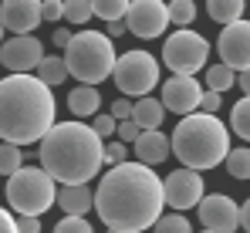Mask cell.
<instances>
[{
  "label": "cell",
  "mask_w": 250,
  "mask_h": 233,
  "mask_svg": "<svg viewBox=\"0 0 250 233\" xmlns=\"http://www.w3.org/2000/svg\"><path fill=\"white\" fill-rule=\"evenodd\" d=\"M95 210L98 220L115 233H139L146 227H156V220L166 210L163 176H156L152 166L139 159H125L102 176L95 190Z\"/></svg>",
  "instance_id": "6da1fadb"
},
{
  "label": "cell",
  "mask_w": 250,
  "mask_h": 233,
  "mask_svg": "<svg viewBox=\"0 0 250 233\" xmlns=\"http://www.w3.org/2000/svg\"><path fill=\"white\" fill-rule=\"evenodd\" d=\"M58 102L51 85L31 71L0 78V139L17 146H34L54 125Z\"/></svg>",
  "instance_id": "7a4b0ae2"
},
{
  "label": "cell",
  "mask_w": 250,
  "mask_h": 233,
  "mask_svg": "<svg viewBox=\"0 0 250 233\" xmlns=\"http://www.w3.org/2000/svg\"><path fill=\"white\" fill-rule=\"evenodd\" d=\"M41 166L58 183H88L105 166V139L95 125L54 122L41 139Z\"/></svg>",
  "instance_id": "3957f363"
},
{
  "label": "cell",
  "mask_w": 250,
  "mask_h": 233,
  "mask_svg": "<svg viewBox=\"0 0 250 233\" xmlns=\"http://www.w3.org/2000/svg\"><path fill=\"white\" fill-rule=\"evenodd\" d=\"M172 155L189 166V169H216L220 162H227L230 152V128L216 118V112H189L183 115V122L172 128Z\"/></svg>",
  "instance_id": "277c9868"
},
{
  "label": "cell",
  "mask_w": 250,
  "mask_h": 233,
  "mask_svg": "<svg viewBox=\"0 0 250 233\" xmlns=\"http://www.w3.org/2000/svg\"><path fill=\"white\" fill-rule=\"evenodd\" d=\"M64 64L82 85H102L115 71V44L105 31H82L68 41Z\"/></svg>",
  "instance_id": "5b68a950"
},
{
  "label": "cell",
  "mask_w": 250,
  "mask_h": 233,
  "mask_svg": "<svg viewBox=\"0 0 250 233\" xmlns=\"http://www.w3.org/2000/svg\"><path fill=\"white\" fill-rule=\"evenodd\" d=\"M58 203V179L44 166H21L14 176H7V206L14 213L44 216Z\"/></svg>",
  "instance_id": "8992f818"
},
{
  "label": "cell",
  "mask_w": 250,
  "mask_h": 233,
  "mask_svg": "<svg viewBox=\"0 0 250 233\" xmlns=\"http://www.w3.org/2000/svg\"><path fill=\"white\" fill-rule=\"evenodd\" d=\"M112 78H115V88L122 95L142 98L159 85V61L149 51H125L122 58H115Z\"/></svg>",
  "instance_id": "52a82bcc"
},
{
  "label": "cell",
  "mask_w": 250,
  "mask_h": 233,
  "mask_svg": "<svg viewBox=\"0 0 250 233\" xmlns=\"http://www.w3.org/2000/svg\"><path fill=\"white\" fill-rule=\"evenodd\" d=\"M207 58H209V41L200 31H189V27H179L163 44V61L169 64V71H176V75H196V71H203Z\"/></svg>",
  "instance_id": "ba28073f"
},
{
  "label": "cell",
  "mask_w": 250,
  "mask_h": 233,
  "mask_svg": "<svg viewBox=\"0 0 250 233\" xmlns=\"http://www.w3.org/2000/svg\"><path fill=\"white\" fill-rule=\"evenodd\" d=\"M125 24L135 38L152 41L163 38L166 27L172 24L169 21V3L166 0H132L128 3V14H125Z\"/></svg>",
  "instance_id": "9c48e42d"
},
{
  "label": "cell",
  "mask_w": 250,
  "mask_h": 233,
  "mask_svg": "<svg viewBox=\"0 0 250 233\" xmlns=\"http://www.w3.org/2000/svg\"><path fill=\"white\" fill-rule=\"evenodd\" d=\"M163 190H166V206L186 213V210L200 206V199L207 196V179L200 176V169L183 166V169L169 172L166 179H163Z\"/></svg>",
  "instance_id": "30bf717a"
},
{
  "label": "cell",
  "mask_w": 250,
  "mask_h": 233,
  "mask_svg": "<svg viewBox=\"0 0 250 233\" xmlns=\"http://www.w3.org/2000/svg\"><path fill=\"white\" fill-rule=\"evenodd\" d=\"M216 51H220V61L230 64L233 71H244L250 68V21H233V24H223L220 41H216Z\"/></svg>",
  "instance_id": "8fae6325"
},
{
  "label": "cell",
  "mask_w": 250,
  "mask_h": 233,
  "mask_svg": "<svg viewBox=\"0 0 250 233\" xmlns=\"http://www.w3.org/2000/svg\"><path fill=\"white\" fill-rule=\"evenodd\" d=\"M44 61V44L34 34H14L0 44V64L7 71H34Z\"/></svg>",
  "instance_id": "7c38bea8"
},
{
  "label": "cell",
  "mask_w": 250,
  "mask_h": 233,
  "mask_svg": "<svg viewBox=\"0 0 250 233\" xmlns=\"http://www.w3.org/2000/svg\"><path fill=\"white\" fill-rule=\"evenodd\" d=\"M200 223L207 230H216V233H230L240 227V206L237 199L227 193H209L200 199Z\"/></svg>",
  "instance_id": "4fadbf2b"
},
{
  "label": "cell",
  "mask_w": 250,
  "mask_h": 233,
  "mask_svg": "<svg viewBox=\"0 0 250 233\" xmlns=\"http://www.w3.org/2000/svg\"><path fill=\"white\" fill-rule=\"evenodd\" d=\"M200 102H203V85L193 75H172L163 85V105L172 115H189L200 108Z\"/></svg>",
  "instance_id": "5bb4252c"
},
{
  "label": "cell",
  "mask_w": 250,
  "mask_h": 233,
  "mask_svg": "<svg viewBox=\"0 0 250 233\" xmlns=\"http://www.w3.org/2000/svg\"><path fill=\"white\" fill-rule=\"evenodd\" d=\"M41 3L44 0H3V3H0L3 27H7L10 34H34L38 24L44 21Z\"/></svg>",
  "instance_id": "9a60e30c"
},
{
  "label": "cell",
  "mask_w": 250,
  "mask_h": 233,
  "mask_svg": "<svg viewBox=\"0 0 250 233\" xmlns=\"http://www.w3.org/2000/svg\"><path fill=\"white\" fill-rule=\"evenodd\" d=\"M169 152H172V142H169L159 128H142L139 139L132 142V155H135L139 162H146V166H159V162H166Z\"/></svg>",
  "instance_id": "2e32d148"
},
{
  "label": "cell",
  "mask_w": 250,
  "mask_h": 233,
  "mask_svg": "<svg viewBox=\"0 0 250 233\" xmlns=\"http://www.w3.org/2000/svg\"><path fill=\"white\" fill-rule=\"evenodd\" d=\"M58 203L64 213H88L95 206V193L88 190V183H61V193H58Z\"/></svg>",
  "instance_id": "e0dca14e"
},
{
  "label": "cell",
  "mask_w": 250,
  "mask_h": 233,
  "mask_svg": "<svg viewBox=\"0 0 250 233\" xmlns=\"http://www.w3.org/2000/svg\"><path fill=\"white\" fill-rule=\"evenodd\" d=\"M68 108H71V115H78V118H95L98 108H102L98 85H78V88L68 95Z\"/></svg>",
  "instance_id": "ac0fdd59"
},
{
  "label": "cell",
  "mask_w": 250,
  "mask_h": 233,
  "mask_svg": "<svg viewBox=\"0 0 250 233\" xmlns=\"http://www.w3.org/2000/svg\"><path fill=\"white\" fill-rule=\"evenodd\" d=\"M132 118L139 122V128H159L163 118H166V105H163V98H149V95H142V98L135 102V108H132Z\"/></svg>",
  "instance_id": "d6986e66"
},
{
  "label": "cell",
  "mask_w": 250,
  "mask_h": 233,
  "mask_svg": "<svg viewBox=\"0 0 250 233\" xmlns=\"http://www.w3.org/2000/svg\"><path fill=\"white\" fill-rule=\"evenodd\" d=\"M244 7H247V0H207V14H209V21H216V24L240 21Z\"/></svg>",
  "instance_id": "ffe728a7"
},
{
  "label": "cell",
  "mask_w": 250,
  "mask_h": 233,
  "mask_svg": "<svg viewBox=\"0 0 250 233\" xmlns=\"http://www.w3.org/2000/svg\"><path fill=\"white\" fill-rule=\"evenodd\" d=\"M38 78L47 81L51 88H58V85L68 78V64H64V58H61V54H44V61L38 64Z\"/></svg>",
  "instance_id": "44dd1931"
},
{
  "label": "cell",
  "mask_w": 250,
  "mask_h": 233,
  "mask_svg": "<svg viewBox=\"0 0 250 233\" xmlns=\"http://www.w3.org/2000/svg\"><path fill=\"white\" fill-rule=\"evenodd\" d=\"M237 85V75H233V68L230 64H213V68H207V88H213V91H230Z\"/></svg>",
  "instance_id": "7402d4cb"
},
{
  "label": "cell",
  "mask_w": 250,
  "mask_h": 233,
  "mask_svg": "<svg viewBox=\"0 0 250 233\" xmlns=\"http://www.w3.org/2000/svg\"><path fill=\"white\" fill-rule=\"evenodd\" d=\"M24 166V152L17 142H0V176H14Z\"/></svg>",
  "instance_id": "603a6c76"
},
{
  "label": "cell",
  "mask_w": 250,
  "mask_h": 233,
  "mask_svg": "<svg viewBox=\"0 0 250 233\" xmlns=\"http://www.w3.org/2000/svg\"><path fill=\"white\" fill-rule=\"evenodd\" d=\"M227 172L233 179H250V146L227 152Z\"/></svg>",
  "instance_id": "cb8c5ba5"
},
{
  "label": "cell",
  "mask_w": 250,
  "mask_h": 233,
  "mask_svg": "<svg viewBox=\"0 0 250 233\" xmlns=\"http://www.w3.org/2000/svg\"><path fill=\"white\" fill-rule=\"evenodd\" d=\"M128 3L132 0H91V10H95V17H102L108 24V21H119L128 14Z\"/></svg>",
  "instance_id": "d4e9b609"
},
{
  "label": "cell",
  "mask_w": 250,
  "mask_h": 233,
  "mask_svg": "<svg viewBox=\"0 0 250 233\" xmlns=\"http://www.w3.org/2000/svg\"><path fill=\"white\" fill-rule=\"evenodd\" d=\"M230 125H233V132L250 142V95L247 98H240L237 105H233V112H230Z\"/></svg>",
  "instance_id": "484cf974"
},
{
  "label": "cell",
  "mask_w": 250,
  "mask_h": 233,
  "mask_svg": "<svg viewBox=\"0 0 250 233\" xmlns=\"http://www.w3.org/2000/svg\"><path fill=\"white\" fill-rule=\"evenodd\" d=\"M196 17V0H169V21L179 27H189Z\"/></svg>",
  "instance_id": "4316f807"
},
{
  "label": "cell",
  "mask_w": 250,
  "mask_h": 233,
  "mask_svg": "<svg viewBox=\"0 0 250 233\" xmlns=\"http://www.w3.org/2000/svg\"><path fill=\"white\" fill-rule=\"evenodd\" d=\"M91 14H95L91 10V0H64V21L68 24H78L82 27V24L91 21Z\"/></svg>",
  "instance_id": "83f0119b"
},
{
  "label": "cell",
  "mask_w": 250,
  "mask_h": 233,
  "mask_svg": "<svg viewBox=\"0 0 250 233\" xmlns=\"http://www.w3.org/2000/svg\"><path fill=\"white\" fill-rule=\"evenodd\" d=\"M156 230L159 233H186L189 230V220L183 216V210H176V213H166V216L156 220Z\"/></svg>",
  "instance_id": "f1b7e54d"
},
{
  "label": "cell",
  "mask_w": 250,
  "mask_h": 233,
  "mask_svg": "<svg viewBox=\"0 0 250 233\" xmlns=\"http://www.w3.org/2000/svg\"><path fill=\"white\" fill-rule=\"evenodd\" d=\"M58 233H91V223L84 220L82 213H64V220H58Z\"/></svg>",
  "instance_id": "f546056e"
},
{
  "label": "cell",
  "mask_w": 250,
  "mask_h": 233,
  "mask_svg": "<svg viewBox=\"0 0 250 233\" xmlns=\"http://www.w3.org/2000/svg\"><path fill=\"white\" fill-rule=\"evenodd\" d=\"M128 152H132V149H128V142H122V139H119V142H105V166H119V162H125Z\"/></svg>",
  "instance_id": "4dcf8cb0"
},
{
  "label": "cell",
  "mask_w": 250,
  "mask_h": 233,
  "mask_svg": "<svg viewBox=\"0 0 250 233\" xmlns=\"http://www.w3.org/2000/svg\"><path fill=\"white\" fill-rule=\"evenodd\" d=\"M91 125H95V132H98L102 139H112V135L119 132V118H115V115H95Z\"/></svg>",
  "instance_id": "1f68e13d"
},
{
  "label": "cell",
  "mask_w": 250,
  "mask_h": 233,
  "mask_svg": "<svg viewBox=\"0 0 250 233\" xmlns=\"http://www.w3.org/2000/svg\"><path fill=\"white\" fill-rule=\"evenodd\" d=\"M139 132H142V128H139V122H135V118H122V122H119V139L128 142V146L139 139Z\"/></svg>",
  "instance_id": "d6a6232c"
},
{
  "label": "cell",
  "mask_w": 250,
  "mask_h": 233,
  "mask_svg": "<svg viewBox=\"0 0 250 233\" xmlns=\"http://www.w3.org/2000/svg\"><path fill=\"white\" fill-rule=\"evenodd\" d=\"M41 10H44V21H61L64 17V0H44Z\"/></svg>",
  "instance_id": "836d02e7"
},
{
  "label": "cell",
  "mask_w": 250,
  "mask_h": 233,
  "mask_svg": "<svg viewBox=\"0 0 250 233\" xmlns=\"http://www.w3.org/2000/svg\"><path fill=\"white\" fill-rule=\"evenodd\" d=\"M220 105H223V91H213V88L203 91V102H200V108H203V112H216Z\"/></svg>",
  "instance_id": "e575fe53"
},
{
  "label": "cell",
  "mask_w": 250,
  "mask_h": 233,
  "mask_svg": "<svg viewBox=\"0 0 250 233\" xmlns=\"http://www.w3.org/2000/svg\"><path fill=\"white\" fill-rule=\"evenodd\" d=\"M132 108H135V102H128V98H115L112 102V115L119 118V122L122 118H132Z\"/></svg>",
  "instance_id": "d590c367"
},
{
  "label": "cell",
  "mask_w": 250,
  "mask_h": 233,
  "mask_svg": "<svg viewBox=\"0 0 250 233\" xmlns=\"http://www.w3.org/2000/svg\"><path fill=\"white\" fill-rule=\"evenodd\" d=\"M17 230H21V233H38V230H41V216L21 213V220H17Z\"/></svg>",
  "instance_id": "8d00e7d4"
},
{
  "label": "cell",
  "mask_w": 250,
  "mask_h": 233,
  "mask_svg": "<svg viewBox=\"0 0 250 233\" xmlns=\"http://www.w3.org/2000/svg\"><path fill=\"white\" fill-rule=\"evenodd\" d=\"M0 233H17V220L10 216L7 206H0Z\"/></svg>",
  "instance_id": "74e56055"
},
{
  "label": "cell",
  "mask_w": 250,
  "mask_h": 233,
  "mask_svg": "<svg viewBox=\"0 0 250 233\" xmlns=\"http://www.w3.org/2000/svg\"><path fill=\"white\" fill-rule=\"evenodd\" d=\"M125 31H128L125 17H119V21H108V27H105V34H108V38H122Z\"/></svg>",
  "instance_id": "f35d334b"
},
{
  "label": "cell",
  "mask_w": 250,
  "mask_h": 233,
  "mask_svg": "<svg viewBox=\"0 0 250 233\" xmlns=\"http://www.w3.org/2000/svg\"><path fill=\"white\" fill-rule=\"evenodd\" d=\"M75 38V34H71V31H68V27H58V31H54V38H51V44H58V47H68V41Z\"/></svg>",
  "instance_id": "ab89813d"
},
{
  "label": "cell",
  "mask_w": 250,
  "mask_h": 233,
  "mask_svg": "<svg viewBox=\"0 0 250 233\" xmlns=\"http://www.w3.org/2000/svg\"><path fill=\"white\" fill-rule=\"evenodd\" d=\"M240 227H244V230L250 233V199L244 203V206H240Z\"/></svg>",
  "instance_id": "60d3db41"
},
{
  "label": "cell",
  "mask_w": 250,
  "mask_h": 233,
  "mask_svg": "<svg viewBox=\"0 0 250 233\" xmlns=\"http://www.w3.org/2000/svg\"><path fill=\"white\" fill-rule=\"evenodd\" d=\"M237 85L244 88V95H250V68H244V71L237 75Z\"/></svg>",
  "instance_id": "b9f144b4"
},
{
  "label": "cell",
  "mask_w": 250,
  "mask_h": 233,
  "mask_svg": "<svg viewBox=\"0 0 250 233\" xmlns=\"http://www.w3.org/2000/svg\"><path fill=\"white\" fill-rule=\"evenodd\" d=\"M3 31H7V27H3V17H0V44H3Z\"/></svg>",
  "instance_id": "7bdbcfd3"
},
{
  "label": "cell",
  "mask_w": 250,
  "mask_h": 233,
  "mask_svg": "<svg viewBox=\"0 0 250 233\" xmlns=\"http://www.w3.org/2000/svg\"><path fill=\"white\" fill-rule=\"evenodd\" d=\"M166 3H169V0H166Z\"/></svg>",
  "instance_id": "ee69618b"
}]
</instances>
